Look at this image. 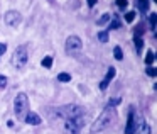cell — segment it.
I'll return each mask as SVG.
<instances>
[{
    "instance_id": "cell-1",
    "label": "cell",
    "mask_w": 157,
    "mask_h": 134,
    "mask_svg": "<svg viewBox=\"0 0 157 134\" xmlns=\"http://www.w3.org/2000/svg\"><path fill=\"white\" fill-rule=\"evenodd\" d=\"M115 120H117L115 107L106 105L105 109H103V112L100 114V117L93 122V126H91V129H90V131H91V134H96V132H100V131H105V129H108Z\"/></svg>"
},
{
    "instance_id": "cell-2",
    "label": "cell",
    "mask_w": 157,
    "mask_h": 134,
    "mask_svg": "<svg viewBox=\"0 0 157 134\" xmlns=\"http://www.w3.org/2000/svg\"><path fill=\"white\" fill-rule=\"evenodd\" d=\"M54 114L66 120V119H75V117L85 116L86 110L79 105H64V107H58V109L54 110Z\"/></svg>"
},
{
    "instance_id": "cell-3",
    "label": "cell",
    "mask_w": 157,
    "mask_h": 134,
    "mask_svg": "<svg viewBox=\"0 0 157 134\" xmlns=\"http://www.w3.org/2000/svg\"><path fill=\"white\" fill-rule=\"evenodd\" d=\"M14 112L17 119H21V120L25 119V116L29 112V99L25 93H17V97L14 100Z\"/></svg>"
},
{
    "instance_id": "cell-4",
    "label": "cell",
    "mask_w": 157,
    "mask_h": 134,
    "mask_svg": "<svg viewBox=\"0 0 157 134\" xmlns=\"http://www.w3.org/2000/svg\"><path fill=\"white\" fill-rule=\"evenodd\" d=\"M144 124V119L142 116L137 114L135 109H130L128 112V117H127V127H125V134H135L137 131L142 127Z\"/></svg>"
},
{
    "instance_id": "cell-5",
    "label": "cell",
    "mask_w": 157,
    "mask_h": 134,
    "mask_svg": "<svg viewBox=\"0 0 157 134\" xmlns=\"http://www.w3.org/2000/svg\"><path fill=\"white\" fill-rule=\"evenodd\" d=\"M27 59H29V55H27V49L25 46H19L15 49V53L12 55V65L15 68H22V66L27 65Z\"/></svg>"
},
{
    "instance_id": "cell-6",
    "label": "cell",
    "mask_w": 157,
    "mask_h": 134,
    "mask_svg": "<svg viewBox=\"0 0 157 134\" xmlns=\"http://www.w3.org/2000/svg\"><path fill=\"white\" fill-rule=\"evenodd\" d=\"M64 126H66V129H68L71 134H79V129L85 126V116L75 117V119H66Z\"/></svg>"
},
{
    "instance_id": "cell-7",
    "label": "cell",
    "mask_w": 157,
    "mask_h": 134,
    "mask_svg": "<svg viewBox=\"0 0 157 134\" xmlns=\"http://www.w3.org/2000/svg\"><path fill=\"white\" fill-rule=\"evenodd\" d=\"M81 48H83V43L78 36H69V38L66 39V51H68L69 55L81 51Z\"/></svg>"
},
{
    "instance_id": "cell-8",
    "label": "cell",
    "mask_w": 157,
    "mask_h": 134,
    "mask_svg": "<svg viewBox=\"0 0 157 134\" xmlns=\"http://www.w3.org/2000/svg\"><path fill=\"white\" fill-rule=\"evenodd\" d=\"M4 21H5V24H7V26L15 27V26H19V24H21V21H22L21 12H17V10H9V12H5Z\"/></svg>"
},
{
    "instance_id": "cell-9",
    "label": "cell",
    "mask_w": 157,
    "mask_h": 134,
    "mask_svg": "<svg viewBox=\"0 0 157 134\" xmlns=\"http://www.w3.org/2000/svg\"><path fill=\"white\" fill-rule=\"evenodd\" d=\"M115 75H117V70H115V66H110L108 68V71H106V75H105V78H103V82L100 83V88L101 90H105L106 87L112 83V80L115 78Z\"/></svg>"
},
{
    "instance_id": "cell-10",
    "label": "cell",
    "mask_w": 157,
    "mask_h": 134,
    "mask_svg": "<svg viewBox=\"0 0 157 134\" xmlns=\"http://www.w3.org/2000/svg\"><path fill=\"white\" fill-rule=\"evenodd\" d=\"M25 122L31 124V126H39L42 120H41V117H39V114H36V112H27V116H25Z\"/></svg>"
},
{
    "instance_id": "cell-11",
    "label": "cell",
    "mask_w": 157,
    "mask_h": 134,
    "mask_svg": "<svg viewBox=\"0 0 157 134\" xmlns=\"http://www.w3.org/2000/svg\"><path fill=\"white\" fill-rule=\"evenodd\" d=\"M133 43H135V49L139 53H142V48H144V39L140 36H133Z\"/></svg>"
},
{
    "instance_id": "cell-12",
    "label": "cell",
    "mask_w": 157,
    "mask_h": 134,
    "mask_svg": "<svg viewBox=\"0 0 157 134\" xmlns=\"http://www.w3.org/2000/svg\"><path fill=\"white\" fill-rule=\"evenodd\" d=\"M137 7H139V10L147 12L149 10V0H137Z\"/></svg>"
},
{
    "instance_id": "cell-13",
    "label": "cell",
    "mask_w": 157,
    "mask_h": 134,
    "mask_svg": "<svg viewBox=\"0 0 157 134\" xmlns=\"http://www.w3.org/2000/svg\"><path fill=\"white\" fill-rule=\"evenodd\" d=\"M113 56H115L118 61L123 59V53H122V48H120V46H115V48H113Z\"/></svg>"
},
{
    "instance_id": "cell-14",
    "label": "cell",
    "mask_w": 157,
    "mask_h": 134,
    "mask_svg": "<svg viewBox=\"0 0 157 134\" xmlns=\"http://www.w3.org/2000/svg\"><path fill=\"white\" fill-rule=\"evenodd\" d=\"M41 65L44 66V68H52V56H46V58H42Z\"/></svg>"
},
{
    "instance_id": "cell-15",
    "label": "cell",
    "mask_w": 157,
    "mask_h": 134,
    "mask_svg": "<svg viewBox=\"0 0 157 134\" xmlns=\"http://www.w3.org/2000/svg\"><path fill=\"white\" fill-rule=\"evenodd\" d=\"M154 59H155V55H154V51H149V53H147V56H145V65L150 66V65L154 63Z\"/></svg>"
},
{
    "instance_id": "cell-16",
    "label": "cell",
    "mask_w": 157,
    "mask_h": 134,
    "mask_svg": "<svg viewBox=\"0 0 157 134\" xmlns=\"http://www.w3.org/2000/svg\"><path fill=\"white\" fill-rule=\"evenodd\" d=\"M58 80H59V82H63V83H68L69 80H71V75H69V73H59Z\"/></svg>"
},
{
    "instance_id": "cell-17",
    "label": "cell",
    "mask_w": 157,
    "mask_h": 134,
    "mask_svg": "<svg viewBox=\"0 0 157 134\" xmlns=\"http://www.w3.org/2000/svg\"><path fill=\"white\" fill-rule=\"evenodd\" d=\"M98 39L101 43H106V41H108V31H100L98 32Z\"/></svg>"
},
{
    "instance_id": "cell-18",
    "label": "cell",
    "mask_w": 157,
    "mask_h": 134,
    "mask_svg": "<svg viewBox=\"0 0 157 134\" xmlns=\"http://www.w3.org/2000/svg\"><path fill=\"white\" fill-rule=\"evenodd\" d=\"M108 21H110V15H108V14H105V15H101V17H100L98 21H96V24H98V26H105Z\"/></svg>"
},
{
    "instance_id": "cell-19",
    "label": "cell",
    "mask_w": 157,
    "mask_h": 134,
    "mask_svg": "<svg viewBox=\"0 0 157 134\" xmlns=\"http://www.w3.org/2000/svg\"><path fill=\"white\" fill-rule=\"evenodd\" d=\"M149 22H150V27H152V31H155V26H157V15L152 14L149 17Z\"/></svg>"
},
{
    "instance_id": "cell-20",
    "label": "cell",
    "mask_w": 157,
    "mask_h": 134,
    "mask_svg": "<svg viewBox=\"0 0 157 134\" xmlns=\"http://www.w3.org/2000/svg\"><path fill=\"white\" fill-rule=\"evenodd\" d=\"M120 27V21L118 19H112V22H110V29H118Z\"/></svg>"
},
{
    "instance_id": "cell-21",
    "label": "cell",
    "mask_w": 157,
    "mask_h": 134,
    "mask_svg": "<svg viewBox=\"0 0 157 134\" xmlns=\"http://www.w3.org/2000/svg\"><path fill=\"white\" fill-rule=\"evenodd\" d=\"M128 5V0H117V7L118 9H125Z\"/></svg>"
},
{
    "instance_id": "cell-22",
    "label": "cell",
    "mask_w": 157,
    "mask_h": 134,
    "mask_svg": "<svg viewBox=\"0 0 157 134\" xmlns=\"http://www.w3.org/2000/svg\"><path fill=\"white\" fill-rule=\"evenodd\" d=\"M133 19H135V12H127L125 14V21L127 22H132Z\"/></svg>"
},
{
    "instance_id": "cell-23",
    "label": "cell",
    "mask_w": 157,
    "mask_h": 134,
    "mask_svg": "<svg viewBox=\"0 0 157 134\" xmlns=\"http://www.w3.org/2000/svg\"><path fill=\"white\" fill-rule=\"evenodd\" d=\"M144 31H145V29H144V26H142V24H140V26H137V27H135V36H140V38H142Z\"/></svg>"
},
{
    "instance_id": "cell-24",
    "label": "cell",
    "mask_w": 157,
    "mask_h": 134,
    "mask_svg": "<svg viewBox=\"0 0 157 134\" xmlns=\"http://www.w3.org/2000/svg\"><path fill=\"white\" fill-rule=\"evenodd\" d=\"M5 87H7V78H5L4 75H0V88L4 90Z\"/></svg>"
},
{
    "instance_id": "cell-25",
    "label": "cell",
    "mask_w": 157,
    "mask_h": 134,
    "mask_svg": "<svg viewBox=\"0 0 157 134\" xmlns=\"http://www.w3.org/2000/svg\"><path fill=\"white\" fill-rule=\"evenodd\" d=\"M145 73H147L149 76H155V68H154V66H147Z\"/></svg>"
},
{
    "instance_id": "cell-26",
    "label": "cell",
    "mask_w": 157,
    "mask_h": 134,
    "mask_svg": "<svg viewBox=\"0 0 157 134\" xmlns=\"http://www.w3.org/2000/svg\"><path fill=\"white\" fill-rule=\"evenodd\" d=\"M5 51H7V44H0V56L4 55Z\"/></svg>"
},
{
    "instance_id": "cell-27",
    "label": "cell",
    "mask_w": 157,
    "mask_h": 134,
    "mask_svg": "<svg viewBox=\"0 0 157 134\" xmlns=\"http://www.w3.org/2000/svg\"><path fill=\"white\" fill-rule=\"evenodd\" d=\"M86 2H88V5H90V7H93V5L96 4V0H86Z\"/></svg>"
}]
</instances>
